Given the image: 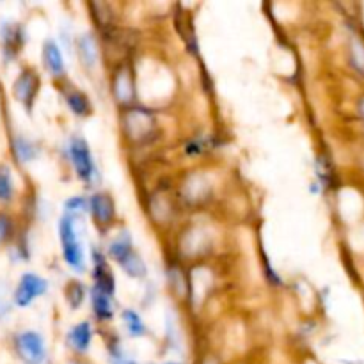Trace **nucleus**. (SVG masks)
Returning <instances> with one entry per match:
<instances>
[{
	"label": "nucleus",
	"instance_id": "f257e3e1",
	"mask_svg": "<svg viewBox=\"0 0 364 364\" xmlns=\"http://www.w3.org/2000/svg\"><path fill=\"white\" fill-rule=\"evenodd\" d=\"M59 237H60V247H63L64 262L75 269L77 272L84 270V249H82L80 242H78L77 230H75V217L64 215L59 223Z\"/></svg>",
	"mask_w": 364,
	"mask_h": 364
},
{
	"label": "nucleus",
	"instance_id": "f03ea898",
	"mask_svg": "<svg viewBox=\"0 0 364 364\" xmlns=\"http://www.w3.org/2000/svg\"><path fill=\"white\" fill-rule=\"evenodd\" d=\"M70 159L75 167V173L84 183L91 185L96 178V164L92 153L89 149L87 141L84 137H73L70 141Z\"/></svg>",
	"mask_w": 364,
	"mask_h": 364
},
{
	"label": "nucleus",
	"instance_id": "7ed1b4c3",
	"mask_svg": "<svg viewBox=\"0 0 364 364\" xmlns=\"http://www.w3.org/2000/svg\"><path fill=\"white\" fill-rule=\"evenodd\" d=\"M16 352L25 364H43L46 359L45 340L34 331H25L16 336Z\"/></svg>",
	"mask_w": 364,
	"mask_h": 364
},
{
	"label": "nucleus",
	"instance_id": "20e7f679",
	"mask_svg": "<svg viewBox=\"0 0 364 364\" xmlns=\"http://www.w3.org/2000/svg\"><path fill=\"white\" fill-rule=\"evenodd\" d=\"M124 114H127L124 116V132H127L128 139L139 142L151 135L153 128H155V119H153L151 112L142 109H130Z\"/></svg>",
	"mask_w": 364,
	"mask_h": 364
},
{
	"label": "nucleus",
	"instance_id": "39448f33",
	"mask_svg": "<svg viewBox=\"0 0 364 364\" xmlns=\"http://www.w3.org/2000/svg\"><path fill=\"white\" fill-rule=\"evenodd\" d=\"M48 290V283L43 277L36 276V274H23L18 283L16 291H14V304L20 308H27L28 304L41 297L45 291Z\"/></svg>",
	"mask_w": 364,
	"mask_h": 364
},
{
	"label": "nucleus",
	"instance_id": "423d86ee",
	"mask_svg": "<svg viewBox=\"0 0 364 364\" xmlns=\"http://www.w3.org/2000/svg\"><path fill=\"white\" fill-rule=\"evenodd\" d=\"M89 212H91L92 220L96 228L102 231L109 230L116 219V206H114L112 198L107 192H96L89 199Z\"/></svg>",
	"mask_w": 364,
	"mask_h": 364
},
{
	"label": "nucleus",
	"instance_id": "0eeeda50",
	"mask_svg": "<svg viewBox=\"0 0 364 364\" xmlns=\"http://www.w3.org/2000/svg\"><path fill=\"white\" fill-rule=\"evenodd\" d=\"M13 91L18 102L23 103L25 109L31 110L39 91V77L32 70H23L18 75Z\"/></svg>",
	"mask_w": 364,
	"mask_h": 364
},
{
	"label": "nucleus",
	"instance_id": "6e6552de",
	"mask_svg": "<svg viewBox=\"0 0 364 364\" xmlns=\"http://www.w3.org/2000/svg\"><path fill=\"white\" fill-rule=\"evenodd\" d=\"M112 95L121 105H132L135 102V84L128 66H121L114 71Z\"/></svg>",
	"mask_w": 364,
	"mask_h": 364
},
{
	"label": "nucleus",
	"instance_id": "1a4fd4ad",
	"mask_svg": "<svg viewBox=\"0 0 364 364\" xmlns=\"http://www.w3.org/2000/svg\"><path fill=\"white\" fill-rule=\"evenodd\" d=\"M92 263H95V283L100 291L110 295L112 297L114 291H116V279H114V274L110 270L109 263L105 262L103 255L100 251H92Z\"/></svg>",
	"mask_w": 364,
	"mask_h": 364
},
{
	"label": "nucleus",
	"instance_id": "9d476101",
	"mask_svg": "<svg viewBox=\"0 0 364 364\" xmlns=\"http://www.w3.org/2000/svg\"><path fill=\"white\" fill-rule=\"evenodd\" d=\"M92 329L89 322H80L68 333V345L73 348L77 354H85L91 347Z\"/></svg>",
	"mask_w": 364,
	"mask_h": 364
},
{
	"label": "nucleus",
	"instance_id": "9b49d317",
	"mask_svg": "<svg viewBox=\"0 0 364 364\" xmlns=\"http://www.w3.org/2000/svg\"><path fill=\"white\" fill-rule=\"evenodd\" d=\"M43 63H45L48 73L53 75V77H63L64 75L63 52H60L59 45L52 39L45 41V45H43Z\"/></svg>",
	"mask_w": 364,
	"mask_h": 364
},
{
	"label": "nucleus",
	"instance_id": "f8f14e48",
	"mask_svg": "<svg viewBox=\"0 0 364 364\" xmlns=\"http://www.w3.org/2000/svg\"><path fill=\"white\" fill-rule=\"evenodd\" d=\"M66 103L71 112L78 117H85L92 112V105L89 96L80 89H71L66 95Z\"/></svg>",
	"mask_w": 364,
	"mask_h": 364
},
{
	"label": "nucleus",
	"instance_id": "ddd939ff",
	"mask_svg": "<svg viewBox=\"0 0 364 364\" xmlns=\"http://www.w3.org/2000/svg\"><path fill=\"white\" fill-rule=\"evenodd\" d=\"M91 304H92V311H95L96 318L102 320V322L112 318L114 308H112V301H110V295L103 294V291H100L98 288H92Z\"/></svg>",
	"mask_w": 364,
	"mask_h": 364
},
{
	"label": "nucleus",
	"instance_id": "4468645a",
	"mask_svg": "<svg viewBox=\"0 0 364 364\" xmlns=\"http://www.w3.org/2000/svg\"><path fill=\"white\" fill-rule=\"evenodd\" d=\"M78 53H80V59L85 66H95L96 60H98V43H96L95 36L91 32H85L78 39Z\"/></svg>",
	"mask_w": 364,
	"mask_h": 364
},
{
	"label": "nucleus",
	"instance_id": "2eb2a0df",
	"mask_svg": "<svg viewBox=\"0 0 364 364\" xmlns=\"http://www.w3.org/2000/svg\"><path fill=\"white\" fill-rule=\"evenodd\" d=\"M130 252H134V245H132V238L128 231H121L109 245V256L116 259L117 263L123 262Z\"/></svg>",
	"mask_w": 364,
	"mask_h": 364
},
{
	"label": "nucleus",
	"instance_id": "dca6fc26",
	"mask_svg": "<svg viewBox=\"0 0 364 364\" xmlns=\"http://www.w3.org/2000/svg\"><path fill=\"white\" fill-rule=\"evenodd\" d=\"M119 265H121V269L128 274V276L137 277V279L144 277L146 272H148V269H146V263L142 262V258L135 251L130 252V255H128L123 262H119Z\"/></svg>",
	"mask_w": 364,
	"mask_h": 364
},
{
	"label": "nucleus",
	"instance_id": "f3484780",
	"mask_svg": "<svg viewBox=\"0 0 364 364\" xmlns=\"http://www.w3.org/2000/svg\"><path fill=\"white\" fill-rule=\"evenodd\" d=\"M123 322H124V326H127V331L130 336L141 338L148 333V329H146V323L142 322L141 315H139V313H135L134 309H124Z\"/></svg>",
	"mask_w": 364,
	"mask_h": 364
},
{
	"label": "nucleus",
	"instance_id": "a211bd4d",
	"mask_svg": "<svg viewBox=\"0 0 364 364\" xmlns=\"http://www.w3.org/2000/svg\"><path fill=\"white\" fill-rule=\"evenodd\" d=\"M350 63L358 73L364 75V39L358 34L350 38Z\"/></svg>",
	"mask_w": 364,
	"mask_h": 364
},
{
	"label": "nucleus",
	"instance_id": "6ab92c4d",
	"mask_svg": "<svg viewBox=\"0 0 364 364\" xmlns=\"http://www.w3.org/2000/svg\"><path fill=\"white\" fill-rule=\"evenodd\" d=\"M4 45H6V50H9L11 55H14L21 48L23 34H21V28L18 25H11L4 31Z\"/></svg>",
	"mask_w": 364,
	"mask_h": 364
},
{
	"label": "nucleus",
	"instance_id": "aec40b11",
	"mask_svg": "<svg viewBox=\"0 0 364 364\" xmlns=\"http://www.w3.org/2000/svg\"><path fill=\"white\" fill-rule=\"evenodd\" d=\"M14 153H16L18 160H21V162H28V160L36 159V155H38V149H36V146L32 144L31 141L20 137L14 141Z\"/></svg>",
	"mask_w": 364,
	"mask_h": 364
},
{
	"label": "nucleus",
	"instance_id": "412c9836",
	"mask_svg": "<svg viewBox=\"0 0 364 364\" xmlns=\"http://www.w3.org/2000/svg\"><path fill=\"white\" fill-rule=\"evenodd\" d=\"M84 297H85L84 284L78 283V281H71V283H68L66 299H68V304H70L71 308L77 309L78 306L84 302Z\"/></svg>",
	"mask_w": 364,
	"mask_h": 364
},
{
	"label": "nucleus",
	"instance_id": "4be33fe9",
	"mask_svg": "<svg viewBox=\"0 0 364 364\" xmlns=\"http://www.w3.org/2000/svg\"><path fill=\"white\" fill-rule=\"evenodd\" d=\"M14 183L7 167H0V201H9L13 198Z\"/></svg>",
	"mask_w": 364,
	"mask_h": 364
},
{
	"label": "nucleus",
	"instance_id": "5701e85b",
	"mask_svg": "<svg viewBox=\"0 0 364 364\" xmlns=\"http://www.w3.org/2000/svg\"><path fill=\"white\" fill-rule=\"evenodd\" d=\"M109 363L110 364H135L134 359L123 350L119 343L109 345Z\"/></svg>",
	"mask_w": 364,
	"mask_h": 364
},
{
	"label": "nucleus",
	"instance_id": "b1692460",
	"mask_svg": "<svg viewBox=\"0 0 364 364\" xmlns=\"http://www.w3.org/2000/svg\"><path fill=\"white\" fill-rule=\"evenodd\" d=\"M85 208H87V205H85L84 198H70L66 201V213H68V215L77 217L78 213L84 212Z\"/></svg>",
	"mask_w": 364,
	"mask_h": 364
},
{
	"label": "nucleus",
	"instance_id": "393cba45",
	"mask_svg": "<svg viewBox=\"0 0 364 364\" xmlns=\"http://www.w3.org/2000/svg\"><path fill=\"white\" fill-rule=\"evenodd\" d=\"M13 230H14L13 220H11L7 215H4V213H0V244L9 240L11 235H13Z\"/></svg>",
	"mask_w": 364,
	"mask_h": 364
},
{
	"label": "nucleus",
	"instance_id": "a878e982",
	"mask_svg": "<svg viewBox=\"0 0 364 364\" xmlns=\"http://www.w3.org/2000/svg\"><path fill=\"white\" fill-rule=\"evenodd\" d=\"M9 308H11V301L9 297H7V287H4V284L0 283V318L9 313Z\"/></svg>",
	"mask_w": 364,
	"mask_h": 364
},
{
	"label": "nucleus",
	"instance_id": "bb28decb",
	"mask_svg": "<svg viewBox=\"0 0 364 364\" xmlns=\"http://www.w3.org/2000/svg\"><path fill=\"white\" fill-rule=\"evenodd\" d=\"M359 116H361V119L364 121V96L359 100Z\"/></svg>",
	"mask_w": 364,
	"mask_h": 364
},
{
	"label": "nucleus",
	"instance_id": "cd10ccee",
	"mask_svg": "<svg viewBox=\"0 0 364 364\" xmlns=\"http://www.w3.org/2000/svg\"><path fill=\"white\" fill-rule=\"evenodd\" d=\"M164 364H178V363H164Z\"/></svg>",
	"mask_w": 364,
	"mask_h": 364
}]
</instances>
